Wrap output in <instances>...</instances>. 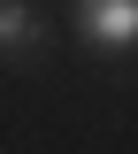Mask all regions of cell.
<instances>
[{"mask_svg": "<svg viewBox=\"0 0 138 154\" xmlns=\"http://www.w3.org/2000/svg\"><path fill=\"white\" fill-rule=\"evenodd\" d=\"M77 31L92 46H138V0H77Z\"/></svg>", "mask_w": 138, "mask_h": 154, "instance_id": "obj_1", "label": "cell"}, {"mask_svg": "<svg viewBox=\"0 0 138 154\" xmlns=\"http://www.w3.org/2000/svg\"><path fill=\"white\" fill-rule=\"evenodd\" d=\"M0 54H46V16L23 0H0Z\"/></svg>", "mask_w": 138, "mask_h": 154, "instance_id": "obj_2", "label": "cell"}]
</instances>
